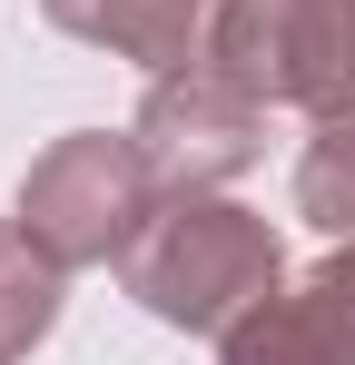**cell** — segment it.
Here are the masks:
<instances>
[{
    "instance_id": "obj_9",
    "label": "cell",
    "mask_w": 355,
    "mask_h": 365,
    "mask_svg": "<svg viewBox=\"0 0 355 365\" xmlns=\"http://www.w3.org/2000/svg\"><path fill=\"white\" fill-rule=\"evenodd\" d=\"M296 217L326 227V237H355V109L306 119V148H296Z\"/></svg>"
},
{
    "instance_id": "obj_8",
    "label": "cell",
    "mask_w": 355,
    "mask_h": 365,
    "mask_svg": "<svg viewBox=\"0 0 355 365\" xmlns=\"http://www.w3.org/2000/svg\"><path fill=\"white\" fill-rule=\"evenodd\" d=\"M296 109L306 119L355 109V0H306L296 10Z\"/></svg>"
},
{
    "instance_id": "obj_7",
    "label": "cell",
    "mask_w": 355,
    "mask_h": 365,
    "mask_svg": "<svg viewBox=\"0 0 355 365\" xmlns=\"http://www.w3.org/2000/svg\"><path fill=\"white\" fill-rule=\"evenodd\" d=\"M59 287H69V267H59L20 217H0V365H20L59 326Z\"/></svg>"
},
{
    "instance_id": "obj_6",
    "label": "cell",
    "mask_w": 355,
    "mask_h": 365,
    "mask_svg": "<svg viewBox=\"0 0 355 365\" xmlns=\"http://www.w3.org/2000/svg\"><path fill=\"white\" fill-rule=\"evenodd\" d=\"M296 10H306V0H217L197 60L217 69V79H237L247 99L296 109Z\"/></svg>"
},
{
    "instance_id": "obj_3",
    "label": "cell",
    "mask_w": 355,
    "mask_h": 365,
    "mask_svg": "<svg viewBox=\"0 0 355 365\" xmlns=\"http://www.w3.org/2000/svg\"><path fill=\"white\" fill-rule=\"evenodd\" d=\"M267 99H247L237 79H217L207 60H178L148 79V99H138V148H148V168L158 187H227L247 178L257 158H267Z\"/></svg>"
},
{
    "instance_id": "obj_4",
    "label": "cell",
    "mask_w": 355,
    "mask_h": 365,
    "mask_svg": "<svg viewBox=\"0 0 355 365\" xmlns=\"http://www.w3.org/2000/svg\"><path fill=\"white\" fill-rule=\"evenodd\" d=\"M217 365H355V237H336L277 297H257L217 336Z\"/></svg>"
},
{
    "instance_id": "obj_2",
    "label": "cell",
    "mask_w": 355,
    "mask_h": 365,
    "mask_svg": "<svg viewBox=\"0 0 355 365\" xmlns=\"http://www.w3.org/2000/svg\"><path fill=\"white\" fill-rule=\"evenodd\" d=\"M158 197H168V187L148 168L138 128H69V138H50V148L30 158L10 217L79 277V267H118V257L138 247V227L158 217Z\"/></svg>"
},
{
    "instance_id": "obj_5",
    "label": "cell",
    "mask_w": 355,
    "mask_h": 365,
    "mask_svg": "<svg viewBox=\"0 0 355 365\" xmlns=\"http://www.w3.org/2000/svg\"><path fill=\"white\" fill-rule=\"evenodd\" d=\"M40 10H50L69 40H89V50H109V60H138L158 79V69L197 60L217 0H40Z\"/></svg>"
},
{
    "instance_id": "obj_1",
    "label": "cell",
    "mask_w": 355,
    "mask_h": 365,
    "mask_svg": "<svg viewBox=\"0 0 355 365\" xmlns=\"http://www.w3.org/2000/svg\"><path fill=\"white\" fill-rule=\"evenodd\" d=\"M118 287L148 306L158 326L187 336H227L257 297L287 287V247L257 207H237L217 187H168L158 217L138 227V247L118 257Z\"/></svg>"
}]
</instances>
